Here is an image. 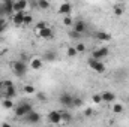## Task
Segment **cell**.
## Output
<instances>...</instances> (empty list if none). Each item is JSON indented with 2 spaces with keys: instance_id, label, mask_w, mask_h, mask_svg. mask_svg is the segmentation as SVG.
I'll use <instances>...</instances> for the list:
<instances>
[{
  "instance_id": "obj_1",
  "label": "cell",
  "mask_w": 129,
  "mask_h": 127,
  "mask_svg": "<svg viewBox=\"0 0 129 127\" xmlns=\"http://www.w3.org/2000/svg\"><path fill=\"white\" fill-rule=\"evenodd\" d=\"M12 70H14V73H15L18 78H21V76H24V75L27 73L29 64L26 63V61H23V60H17V61L12 63Z\"/></svg>"
},
{
  "instance_id": "obj_2",
  "label": "cell",
  "mask_w": 129,
  "mask_h": 127,
  "mask_svg": "<svg viewBox=\"0 0 129 127\" xmlns=\"http://www.w3.org/2000/svg\"><path fill=\"white\" fill-rule=\"evenodd\" d=\"M89 67H92L95 72L98 73H102V72H105V64L102 63V60H96V58H93V57H90L89 58Z\"/></svg>"
},
{
  "instance_id": "obj_3",
  "label": "cell",
  "mask_w": 129,
  "mask_h": 127,
  "mask_svg": "<svg viewBox=\"0 0 129 127\" xmlns=\"http://www.w3.org/2000/svg\"><path fill=\"white\" fill-rule=\"evenodd\" d=\"M72 30L77 32V33H80V34H83V33L87 30V24H86L83 20H77V21L72 23Z\"/></svg>"
},
{
  "instance_id": "obj_4",
  "label": "cell",
  "mask_w": 129,
  "mask_h": 127,
  "mask_svg": "<svg viewBox=\"0 0 129 127\" xmlns=\"http://www.w3.org/2000/svg\"><path fill=\"white\" fill-rule=\"evenodd\" d=\"M59 100H60V103L66 106V108H72L74 105H72V100H74V96H71L69 93H62L60 97H59Z\"/></svg>"
},
{
  "instance_id": "obj_5",
  "label": "cell",
  "mask_w": 129,
  "mask_h": 127,
  "mask_svg": "<svg viewBox=\"0 0 129 127\" xmlns=\"http://www.w3.org/2000/svg\"><path fill=\"white\" fill-rule=\"evenodd\" d=\"M108 54H110V49L105 48V46H102V48H99V49H96V51L92 52V57L96 58V60H102V58H105Z\"/></svg>"
},
{
  "instance_id": "obj_6",
  "label": "cell",
  "mask_w": 129,
  "mask_h": 127,
  "mask_svg": "<svg viewBox=\"0 0 129 127\" xmlns=\"http://www.w3.org/2000/svg\"><path fill=\"white\" fill-rule=\"evenodd\" d=\"M24 120H26L27 123H30V124H36V123L41 121V114H38V112L32 111V112H29V114L24 117Z\"/></svg>"
},
{
  "instance_id": "obj_7",
  "label": "cell",
  "mask_w": 129,
  "mask_h": 127,
  "mask_svg": "<svg viewBox=\"0 0 129 127\" xmlns=\"http://www.w3.org/2000/svg\"><path fill=\"white\" fill-rule=\"evenodd\" d=\"M48 120H50L53 124H59V123H62V114H60L59 111H51V112L48 114Z\"/></svg>"
},
{
  "instance_id": "obj_8",
  "label": "cell",
  "mask_w": 129,
  "mask_h": 127,
  "mask_svg": "<svg viewBox=\"0 0 129 127\" xmlns=\"http://www.w3.org/2000/svg\"><path fill=\"white\" fill-rule=\"evenodd\" d=\"M27 8V0H17L14 2V12H23Z\"/></svg>"
},
{
  "instance_id": "obj_9",
  "label": "cell",
  "mask_w": 129,
  "mask_h": 127,
  "mask_svg": "<svg viewBox=\"0 0 129 127\" xmlns=\"http://www.w3.org/2000/svg\"><path fill=\"white\" fill-rule=\"evenodd\" d=\"M101 96H102V102H105V103H113L116 100V94L113 91H104Z\"/></svg>"
},
{
  "instance_id": "obj_10",
  "label": "cell",
  "mask_w": 129,
  "mask_h": 127,
  "mask_svg": "<svg viewBox=\"0 0 129 127\" xmlns=\"http://www.w3.org/2000/svg\"><path fill=\"white\" fill-rule=\"evenodd\" d=\"M24 15H26L24 11H23V12H15L14 20H12L14 24H15V26H23V24H24Z\"/></svg>"
},
{
  "instance_id": "obj_11",
  "label": "cell",
  "mask_w": 129,
  "mask_h": 127,
  "mask_svg": "<svg viewBox=\"0 0 129 127\" xmlns=\"http://www.w3.org/2000/svg\"><path fill=\"white\" fill-rule=\"evenodd\" d=\"M38 34L41 37H44V39H50V37H53V30L50 27H44V29L38 30Z\"/></svg>"
},
{
  "instance_id": "obj_12",
  "label": "cell",
  "mask_w": 129,
  "mask_h": 127,
  "mask_svg": "<svg viewBox=\"0 0 129 127\" xmlns=\"http://www.w3.org/2000/svg\"><path fill=\"white\" fill-rule=\"evenodd\" d=\"M14 112H15V115H17L18 118H24V117L27 115V112H26V109H24V106H23V105L14 106Z\"/></svg>"
},
{
  "instance_id": "obj_13",
  "label": "cell",
  "mask_w": 129,
  "mask_h": 127,
  "mask_svg": "<svg viewBox=\"0 0 129 127\" xmlns=\"http://www.w3.org/2000/svg\"><path fill=\"white\" fill-rule=\"evenodd\" d=\"M3 91H5V97H9V99H12V97L17 96V90H15L14 85H9V87L3 88Z\"/></svg>"
},
{
  "instance_id": "obj_14",
  "label": "cell",
  "mask_w": 129,
  "mask_h": 127,
  "mask_svg": "<svg viewBox=\"0 0 129 127\" xmlns=\"http://www.w3.org/2000/svg\"><path fill=\"white\" fill-rule=\"evenodd\" d=\"M29 67H32L33 70H39L42 67V60L41 58H32L29 63Z\"/></svg>"
},
{
  "instance_id": "obj_15",
  "label": "cell",
  "mask_w": 129,
  "mask_h": 127,
  "mask_svg": "<svg viewBox=\"0 0 129 127\" xmlns=\"http://www.w3.org/2000/svg\"><path fill=\"white\" fill-rule=\"evenodd\" d=\"M71 11H72L71 3H63V5H60V8H59V12H60V14H63V15H69V14H71Z\"/></svg>"
},
{
  "instance_id": "obj_16",
  "label": "cell",
  "mask_w": 129,
  "mask_h": 127,
  "mask_svg": "<svg viewBox=\"0 0 129 127\" xmlns=\"http://www.w3.org/2000/svg\"><path fill=\"white\" fill-rule=\"evenodd\" d=\"M96 37L99 39V40H110V39H111V36H110L107 32H98Z\"/></svg>"
},
{
  "instance_id": "obj_17",
  "label": "cell",
  "mask_w": 129,
  "mask_h": 127,
  "mask_svg": "<svg viewBox=\"0 0 129 127\" xmlns=\"http://www.w3.org/2000/svg\"><path fill=\"white\" fill-rule=\"evenodd\" d=\"M123 105L122 103H113V112L114 114H122L123 112Z\"/></svg>"
},
{
  "instance_id": "obj_18",
  "label": "cell",
  "mask_w": 129,
  "mask_h": 127,
  "mask_svg": "<svg viewBox=\"0 0 129 127\" xmlns=\"http://www.w3.org/2000/svg\"><path fill=\"white\" fill-rule=\"evenodd\" d=\"M6 109H14V103H12V99H9V97H5V100H3V103H2Z\"/></svg>"
},
{
  "instance_id": "obj_19",
  "label": "cell",
  "mask_w": 129,
  "mask_h": 127,
  "mask_svg": "<svg viewBox=\"0 0 129 127\" xmlns=\"http://www.w3.org/2000/svg\"><path fill=\"white\" fill-rule=\"evenodd\" d=\"M38 6H39V9H42V11H47V9L50 8V3H48V0H38Z\"/></svg>"
},
{
  "instance_id": "obj_20",
  "label": "cell",
  "mask_w": 129,
  "mask_h": 127,
  "mask_svg": "<svg viewBox=\"0 0 129 127\" xmlns=\"http://www.w3.org/2000/svg\"><path fill=\"white\" fill-rule=\"evenodd\" d=\"M77 54H78V51L75 49V46H71V48H68V57L74 58V57H77Z\"/></svg>"
},
{
  "instance_id": "obj_21",
  "label": "cell",
  "mask_w": 129,
  "mask_h": 127,
  "mask_svg": "<svg viewBox=\"0 0 129 127\" xmlns=\"http://www.w3.org/2000/svg\"><path fill=\"white\" fill-rule=\"evenodd\" d=\"M62 114V121L63 123H69L71 120H72V115L69 114V112H60Z\"/></svg>"
},
{
  "instance_id": "obj_22",
  "label": "cell",
  "mask_w": 129,
  "mask_h": 127,
  "mask_svg": "<svg viewBox=\"0 0 129 127\" xmlns=\"http://www.w3.org/2000/svg\"><path fill=\"white\" fill-rule=\"evenodd\" d=\"M72 105H74L75 108L81 106V105H83V99H81V97H74V100H72Z\"/></svg>"
},
{
  "instance_id": "obj_23",
  "label": "cell",
  "mask_w": 129,
  "mask_h": 127,
  "mask_svg": "<svg viewBox=\"0 0 129 127\" xmlns=\"http://www.w3.org/2000/svg\"><path fill=\"white\" fill-rule=\"evenodd\" d=\"M123 12H125V9H123L122 6H114V14H116L117 17H120V15H123Z\"/></svg>"
},
{
  "instance_id": "obj_24",
  "label": "cell",
  "mask_w": 129,
  "mask_h": 127,
  "mask_svg": "<svg viewBox=\"0 0 129 127\" xmlns=\"http://www.w3.org/2000/svg\"><path fill=\"white\" fill-rule=\"evenodd\" d=\"M23 90H24V93H27V94H33V93H35V87H33V85H26Z\"/></svg>"
},
{
  "instance_id": "obj_25",
  "label": "cell",
  "mask_w": 129,
  "mask_h": 127,
  "mask_svg": "<svg viewBox=\"0 0 129 127\" xmlns=\"http://www.w3.org/2000/svg\"><path fill=\"white\" fill-rule=\"evenodd\" d=\"M72 23H74L72 18H71L69 15H64V18H63V24L64 26H72Z\"/></svg>"
},
{
  "instance_id": "obj_26",
  "label": "cell",
  "mask_w": 129,
  "mask_h": 127,
  "mask_svg": "<svg viewBox=\"0 0 129 127\" xmlns=\"http://www.w3.org/2000/svg\"><path fill=\"white\" fill-rule=\"evenodd\" d=\"M75 49H77L78 52H84V51H86V46H84V43H77V45H75Z\"/></svg>"
},
{
  "instance_id": "obj_27",
  "label": "cell",
  "mask_w": 129,
  "mask_h": 127,
  "mask_svg": "<svg viewBox=\"0 0 129 127\" xmlns=\"http://www.w3.org/2000/svg\"><path fill=\"white\" fill-rule=\"evenodd\" d=\"M5 29H6V20L5 18H0V33L5 32Z\"/></svg>"
},
{
  "instance_id": "obj_28",
  "label": "cell",
  "mask_w": 129,
  "mask_h": 127,
  "mask_svg": "<svg viewBox=\"0 0 129 127\" xmlns=\"http://www.w3.org/2000/svg\"><path fill=\"white\" fill-rule=\"evenodd\" d=\"M92 99H93V102H95V103H101V102H102V96H101V94H93Z\"/></svg>"
},
{
  "instance_id": "obj_29",
  "label": "cell",
  "mask_w": 129,
  "mask_h": 127,
  "mask_svg": "<svg viewBox=\"0 0 129 127\" xmlns=\"http://www.w3.org/2000/svg\"><path fill=\"white\" fill-rule=\"evenodd\" d=\"M45 58H47V60H54V58H56V54H54V52H47V54H45Z\"/></svg>"
},
{
  "instance_id": "obj_30",
  "label": "cell",
  "mask_w": 129,
  "mask_h": 127,
  "mask_svg": "<svg viewBox=\"0 0 129 127\" xmlns=\"http://www.w3.org/2000/svg\"><path fill=\"white\" fill-rule=\"evenodd\" d=\"M32 15H24V24H30L32 23Z\"/></svg>"
},
{
  "instance_id": "obj_31",
  "label": "cell",
  "mask_w": 129,
  "mask_h": 127,
  "mask_svg": "<svg viewBox=\"0 0 129 127\" xmlns=\"http://www.w3.org/2000/svg\"><path fill=\"white\" fill-rule=\"evenodd\" d=\"M44 27H47V24H45V23H38V26H36V29H38V30H41V29H44Z\"/></svg>"
},
{
  "instance_id": "obj_32",
  "label": "cell",
  "mask_w": 129,
  "mask_h": 127,
  "mask_svg": "<svg viewBox=\"0 0 129 127\" xmlns=\"http://www.w3.org/2000/svg\"><path fill=\"white\" fill-rule=\"evenodd\" d=\"M3 82V88H6V87H9V85H14L11 81H2Z\"/></svg>"
},
{
  "instance_id": "obj_33",
  "label": "cell",
  "mask_w": 129,
  "mask_h": 127,
  "mask_svg": "<svg viewBox=\"0 0 129 127\" xmlns=\"http://www.w3.org/2000/svg\"><path fill=\"white\" fill-rule=\"evenodd\" d=\"M92 112H93V111H92V109H90V108H87V109H86V112H84V114H86V115H87V117H89V115H92Z\"/></svg>"
},
{
  "instance_id": "obj_34",
  "label": "cell",
  "mask_w": 129,
  "mask_h": 127,
  "mask_svg": "<svg viewBox=\"0 0 129 127\" xmlns=\"http://www.w3.org/2000/svg\"><path fill=\"white\" fill-rule=\"evenodd\" d=\"M0 88L3 90V82H2V81H0Z\"/></svg>"
},
{
  "instance_id": "obj_35",
  "label": "cell",
  "mask_w": 129,
  "mask_h": 127,
  "mask_svg": "<svg viewBox=\"0 0 129 127\" xmlns=\"http://www.w3.org/2000/svg\"><path fill=\"white\" fill-rule=\"evenodd\" d=\"M128 103H129V97H128Z\"/></svg>"
}]
</instances>
